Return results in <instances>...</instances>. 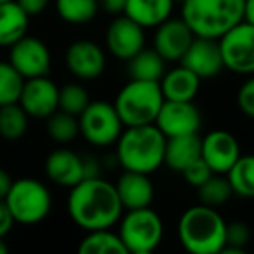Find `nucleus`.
<instances>
[{"mask_svg":"<svg viewBox=\"0 0 254 254\" xmlns=\"http://www.w3.org/2000/svg\"><path fill=\"white\" fill-rule=\"evenodd\" d=\"M66 209L71 221L85 232L112 228L124 214L115 185L101 176L82 180L71 187Z\"/></svg>","mask_w":254,"mask_h":254,"instance_id":"f257e3e1","label":"nucleus"},{"mask_svg":"<svg viewBox=\"0 0 254 254\" xmlns=\"http://www.w3.org/2000/svg\"><path fill=\"white\" fill-rule=\"evenodd\" d=\"M166 136L155 124L124 127L117 139V164L124 171L152 174L164 164Z\"/></svg>","mask_w":254,"mask_h":254,"instance_id":"f03ea898","label":"nucleus"},{"mask_svg":"<svg viewBox=\"0 0 254 254\" xmlns=\"http://www.w3.org/2000/svg\"><path fill=\"white\" fill-rule=\"evenodd\" d=\"M178 239L191 254H219L226 242V221L216 207L191 205L178 221Z\"/></svg>","mask_w":254,"mask_h":254,"instance_id":"7ed1b4c3","label":"nucleus"},{"mask_svg":"<svg viewBox=\"0 0 254 254\" xmlns=\"http://www.w3.org/2000/svg\"><path fill=\"white\" fill-rule=\"evenodd\" d=\"M181 19L195 37L218 40L244 21V0H183Z\"/></svg>","mask_w":254,"mask_h":254,"instance_id":"20e7f679","label":"nucleus"},{"mask_svg":"<svg viewBox=\"0 0 254 254\" xmlns=\"http://www.w3.org/2000/svg\"><path fill=\"white\" fill-rule=\"evenodd\" d=\"M162 103L164 96L159 82L131 78L119 91L113 106H115L124 127H134L155 124Z\"/></svg>","mask_w":254,"mask_h":254,"instance_id":"39448f33","label":"nucleus"},{"mask_svg":"<svg viewBox=\"0 0 254 254\" xmlns=\"http://www.w3.org/2000/svg\"><path fill=\"white\" fill-rule=\"evenodd\" d=\"M4 202L11 211L14 223L35 225L46 219L53 207L51 191L42 181L21 178L12 181Z\"/></svg>","mask_w":254,"mask_h":254,"instance_id":"423d86ee","label":"nucleus"},{"mask_svg":"<svg viewBox=\"0 0 254 254\" xmlns=\"http://www.w3.org/2000/svg\"><path fill=\"white\" fill-rule=\"evenodd\" d=\"M119 235L127 253H153L164 239V221L152 207L131 209L119 219Z\"/></svg>","mask_w":254,"mask_h":254,"instance_id":"0eeeda50","label":"nucleus"},{"mask_svg":"<svg viewBox=\"0 0 254 254\" xmlns=\"http://www.w3.org/2000/svg\"><path fill=\"white\" fill-rule=\"evenodd\" d=\"M78 129L85 141L92 146L106 148L117 143L124 131V124L113 103L98 99L89 103L78 115Z\"/></svg>","mask_w":254,"mask_h":254,"instance_id":"6e6552de","label":"nucleus"},{"mask_svg":"<svg viewBox=\"0 0 254 254\" xmlns=\"http://www.w3.org/2000/svg\"><path fill=\"white\" fill-rule=\"evenodd\" d=\"M218 42L225 68L239 75H254V25L240 21Z\"/></svg>","mask_w":254,"mask_h":254,"instance_id":"1a4fd4ad","label":"nucleus"},{"mask_svg":"<svg viewBox=\"0 0 254 254\" xmlns=\"http://www.w3.org/2000/svg\"><path fill=\"white\" fill-rule=\"evenodd\" d=\"M155 126L166 138L197 134L202 126L200 110L193 101H169L164 99L155 119Z\"/></svg>","mask_w":254,"mask_h":254,"instance_id":"9d476101","label":"nucleus"},{"mask_svg":"<svg viewBox=\"0 0 254 254\" xmlns=\"http://www.w3.org/2000/svg\"><path fill=\"white\" fill-rule=\"evenodd\" d=\"M66 68L75 78L96 80L105 73L106 54L99 44L87 39L75 40L68 46L64 54Z\"/></svg>","mask_w":254,"mask_h":254,"instance_id":"9b49d317","label":"nucleus"},{"mask_svg":"<svg viewBox=\"0 0 254 254\" xmlns=\"http://www.w3.org/2000/svg\"><path fill=\"white\" fill-rule=\"evenodd\" d=\"M9 63L23 75L25 80L42 77V75H49L51 53L40 39L25 35L11 46Z\"/></svg>","mask_w":254,"mask_h":254,"instance_id":"f8f14e48","label":"nucleus"},{"mask_svg":"<svg viewBox=\"0 0 254 254\" xmlns=\"http://www.w3.org/2000/svg\"><path fill=\"white\" fill-rule=\"evenodd\" d=\"M18 103L28 117L47 119L60 105V87L47 75L26 78Z\"/></svg>","mask_w":254,"mask_h":254,"instance_id":"ddd939ff","label":"nucleus"},{"mask_svg":"<svg viewBox=\"0 0 254 254\" xmlns=\"http://www.w3.org/2000/svg\"><path fill=\"white\" fill-rule=\"evenodd\" d=\"M105 42L112 56H115L117 60L129 61L145 47V28L122 14L108 25Z\"/></svg>","mask_w":254,"mask_h":254,"instance_id":"4468645a","label":"nucleus"},{"mask_svg":"<svg viewBox=\"0 0 254 254\" xmlns=\"http://www.w3.org/2000/svg\"><path fill=\"white\" fill-rule=\"evenodd\" d=\"M195 35L181 18H169L160 23L153 35V49L166 63H180L191 46Z\"/></svg>","mask_w":254,"mask_h":254,"instance_id":"2eb2a0df","label":"nucleus"},{"mask_svg":"<svg viewBox=\"0 0 254 254\" xmlns=\"http://www.w3.org/2000/svg\"><path fill=\"white\" fill-rule=\"evenodd\" d=\"M240 155V145L232 132L214 129L202 138L200 157L212 173L226 174Z\"/></svg>","mask_w":254,"mask_h":254,"instance_id":"dca6fc26","label":"nucleus"},{"mask_svg":"<svg viewBox=\"0 0 254 254\" xmlns=\"http://www.w3.org/2000/svg\"><path fill=\"white\" fill-rule=\"evenodd\" d=\"M180 63L190 68L200 80L216 77L225 68L219 42L216 39H205V37H195Z\"/></svg>","mask_w":254,"mask_h":254,"instance_id":"f3484780","label":"nucleus"},{"mask_svg":"<svg viewBox=\"0 0 254 254\" xmlns=\"http://www.w3.org/2000/svg\"><path fill=\"white\" fill-rule=\"evenodd\" d=\"M115 188L124 211L150 207L155 197V188L150 180V174L136 171H124L117 180Z\"/></svg>","mask_w":254,"mask_h":254,"instance_id":"a211bd4d","label":"nucleus"},{"mask_svg":"<svg viewBox=\"0 0 254 254\" xmlns=\"http://www.w3.org/2000/svg\"><path fill=\"white\" fill-rule=\"evenodd\" d=\"M46 174L54 185L71 188L84 180L82 157L68 148H58L46 160Z\"/></svg>","mask_w":254,"mask_h":254,"instance_id":"6ab92c4d","label":"nucleus"},{"mask_svg":"<svg viewBox=\"0 0 254 254\" xmlns=\"http://www.w3.org/2000/svg\"><path fill=\"white\" fill-rule=\"evenodd\" d=\"M200 78L185 64L166 70L159 80L164 99L169 101H193L200 91Z\"/></svg>","mask_w":254,"mask_h":254,"instance_id":"aec40b11","label":"nucleus"},{"mask_svg":"<svg viewBox=\"0 0 254 254\" xmlns=\"http://www.w3.org/2000/svg\"><path fill=\"white\" fill-rule=\"evenodd\" d=\"M174 0H127L122 14L131 18L143 28H157L171 18Z\"/></svg>","mask_w":254,"mask_h":254,"instance_id":"412c9836","label":"nucleus"},{"mask_svg":"<svg viewBox=\"0 0 254 254\" xmlns=\"http://www.w3.org/2000/svg\"><path fill=\"white\" fill-rule=\"evenodd\" d=\"M202 138L197 134L174 136L166 139V152H164V164L176 173H183L185 167L200 159Z\"/></svg>","mask_w":254,"mask_h":254,"instance_id":"4be33fe9","label":"nucleus"},{"mask_svg":"<svg viewBox=\"0 0 254 254\" xmlns=\"http://www.w3.org/2000/svg\"><path fill=\"white\" fill-rule=\"evenodd\" d=\"M30 16L16 0L0 4V47H11L26 35Z\"/></svg>","mask_w":254,"mask_h":254,"instance_id":"5701e85b","label":"nucleus"},{"mask_svg":"<svg viewBox=\"0 0 254 254\" xmlns=\"http://www.w3.org/2000/svg\"><path fill=\"white\" fill-rule=\"evenodd\" d=\"M127 63H129V68H127L129 78H134V80L159 82L166 71L164 58L155 49H146V47H143Z\"/></svg>","mask_w":254,"mask_h":254,"instance_id":"b1692460","label":"nucleus"},{"mask_svg":"<svg viewBox=\"0 0 254 254\" xmlns=\"http://www.w3.org/2000/svg\"><path fill=\"white\" fill-rule=\"evenodd\" d=\"M80 254H126L127 249L120 239L119 232H112V228L91 230L80 240L78 246Z\"/></svg>","mask_w":254,"mask_h":254,"instance_id":"393cba45","label":"nucleus"},{"mask_svg":"<svg viewBox=\"0 0 254 254\" xmlns=\"http://www.w3.org/2000/svg\"><path fill=\"white\" fill-rule=\"evenodd\" d=\"M233 193L244 198H254V155H240L226 173Z\"/></svg>","mask_w":254,"mask_h":254,"instance_id":"a878e982","label":"nucleus"},{"mask_svg":"<svg viewBox=\"0 0 254 254\" xmlns=\"http://www.w3.org/2000/svg\"><path fill=\"white\" fill-rule=\"evenodd\" d=\"M99 0H56V12L64 23L87 25L98 16Z\"/></svg>","mask_w":254,"mask_h":254,"instance_id":"bb28decb","label":"nucleus"},{"mask_svg":"<svg viewBox=\"0 0 254 254\" xmlns=\"http://www.w3.org/2000/svg\"><path fill=\"white\" fill-rule=\"evenodd\" d=\"M28 119L19 103L0 106V136L9 141L23 138L28 129Z\"/></svg>","mask_w":254,"mask_h":254,"instance_id":"cd10ccee","label":"nucleus"},{"mask_svg":"<svg viewBox=\"0 0 254 254\" xmlns=\"http://www.w3.org/2000/svg\"><path fill=\"white\" fill-rule=\"evenodd\" d=\"M233 195V190L228 183L226 174H212L205 183H202L197 188L198 204L209 205V207H219L226 204L230 197Z\"/></svg>","mask_w":254,"mask_h":254,"instance_id":"c85d7f7f","label":"nucleus"},{"mask_svg":"<svg viewBox=\"0 0 254 254\" xmlns=\"http://www.w3.org/2000/svg\"><path fill=\"white\" fill-rule=\"evenodd\" d=\"M47 132L51 139L56 143H70L80 134L78 129V117L66 112L56 110L53 115L47 117Z\"/></svg>","mask_w":254,"mask_h":254,"instance_id":"c756f323","label":"nucleus"},{"mask_svg":"<svg viewBox=\"0 0 254 254\" xmlns=\"http://www.w3.org/2000/svg\"><path fill=\"white\" fill-rule=\"evenodd\" d=\"M25 78L11 63H0V106L18 103Z\"/></svg>","mask_w":254,"mask_h":254,"instance_id":"7c9ffc66","label":"nucleus"},{"mask_svg":"<svg viewBox=\"0 0 254 254\" xmlns=\"http://www.w3.org/2000/svg\"><path fill=\"white\" fill-rule=\"evenodd\" d=\"M89 103H91L89 92L80 84L71 82V84H66L60 89V105H58V110H61V112H66L70 115L78 117Z\"/></svg>","mask_w":254,"mask_h":254,"instance_id":"2f4dec72","label":"nucleus"},{"mask_svg":"<svg viewBox=\"0 0 254 254\" xmlns=\"http://www.w3.org/2000/svg\"><path fill=\"white\" fill-rule=\"evenodd\" d=\"M249 242H251V230L246 223L242 221L226 223V242L221 253L244 254V251H246Z\"/></svg>","mask_w":254,"mask_h":254,"instance_id":"473e14b6","label":"nucleus"},{"mask_svg":"<svg viewBox=\"0 0 254 254\" xmlns=\"http://www.w3.org/2000/svg\"><path fill=\"white\" fill-rule=\"evenodd\" d=\"M181 174H183V178L187 180V183L190 185V187L198 188L202 183H205V181H207L214 173H212L211 167H209L200 157V159H197L195 162H191L188 167H185V171Z\"/></svg>","mask_w":254,"mask_h":254,"instance_id":"72a5a7b5","label":"nucleus"},{"mask_svg":"<svg viewBox=\"0 0 254 254\" xmlns=\"http://www.w3.org/2000/svg\"><path fill=\"white\" fill-rule=\"evenodd\" d=\"M237 106L249 119H254V75H249L237 92Z\"/></svg>","mask_w":254,"mask_h":254,"instance_id":"f704fd0d","label":"nucleus"},{"mask_svg":"<svg viewBox=\"0 0 254 254\" xmlns=\"http://www.w3.org/2000/svg\"><path fill=\"white\" fill-rule=\"evenodd\" d=\"M12 225H14V218H12L7 204L4 200H0V239H4L11 232Z\"/></svg>","mask_w":254,"mask_h":254,"instance_id":"c9c22d12","label":"nucleus"},{"mask_svg":"<svg viewBox=\"0 0 254 254\" xmlns=\"http://www.w3.org/2000/svg\"><path fill=\"white\" fill-rule=\"evenodd\" d=\"M28 16H37L47 9L51 0H16Z\"/></svg>","mask_w":254,"mask_h":254,"instance_id":"e433bc0d","label":"nucleus"},{"mask_svg":"<svg viewBox=\"0 0 254 254\" xmlns=\"http://www.w3.org/2000/svg\"><path fill=\"white\" fill-rule=\"evenodd\" d=\"M82 169H84V180H91V178H99V171H101V164L96 157L85 155L82 157Z\"/></svg>","mask_w":254,"mask_h":254,"instance_id":"4c0bfd02","label":"nucleus"},{"mask_svg":"<svg viewBox=\"0 0 254 254\" xmlns=\"http://www.w3.org/2000/svg\"><path fill=\"white\" fill-rule=\"evenodd\" d=\"M126 2L127 0H99V5H101L103 9H106L108 12L119 14V12H122Z\"/></svg>","mask_w":254,"mask_h":254,"instance_id":"58836bf2","label":"nucleus"},{"mask_svg":"<svg viewBox=\"0 0 254 254\" xmlns=\"http://www.w3.org/2000/svg\"><path fill=\"white\" fill-rule=\"evenodd\" d=\"M11 185H12V180H11V176H9V173L0 167V200H4L5 198Z\"/></svg>","mask_w":254,"mask_h":254,"instance_id":"ea45409f","label":"nucleus"},{"mask_svg":"<svg viewBox=\"0 0 254 254\" xmlns=\"http://www.w3.org/2000/svg\"><path fill=\"white\" fill-rule=\"evenodd\" d=\"M244 21L254 25V0H244Z\"/></svg>","mask_w":254,"mask_h":254,"instance_id":"a19ab883","label":"nucleus"},{"mask_svg":"<svg viewBox=\"0 0 254 254\" xmlns=\"http://www.w3.org/2000/svg\"><path fill=\"white\" fill-rule=\"evenodd\" d=\"M7 253V246L4 244V239H0V254H5Z\"/></svg>","mask_w":254,"mask_h":254,"instance_id":"79ce46f5","label":"nucleus"},{"mask_svg":"<svg viewBox=\"0 0 254 254\" xmlns=\"http://www.w3.org/2000/svg\"><path fill=\"white\" fill-rule=\"evenodd\" d=\"M4 2H7V0H0V4H4Z\"/></svg>","mask_w":254,"mask_h":254,"instance_id":"37998d69","label":"nucleus"}]
</instances>
